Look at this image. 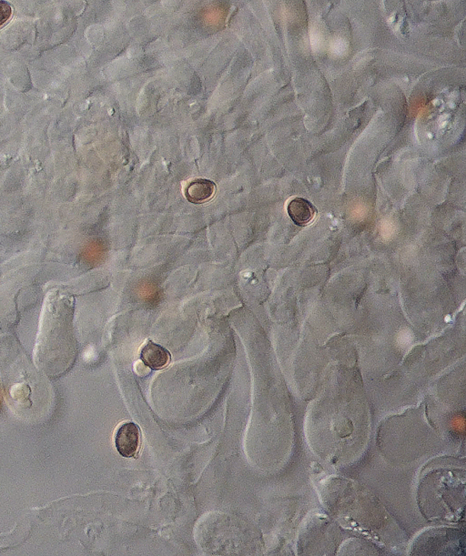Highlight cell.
<instances>
[{"label": "cell", "mask_w": 466, "mask_h": 556, "mask_svg": "<svg viewBox=\"0 0 466 556\" xmlns=\"http://www.w3.org/2000/svg\"><path fill=\"white\" fill-rule=\"evenodd\" d=\"M287 211L292 221L301 227H306L313 223L316 217V210L314 205L301 198L294 199L289 202Z\"/></svg>", "instance_id": "3"}, {"label": "cell", "mask_w": 466, "mask_h": 556, "mask_svg": "<svg viewBox=\"0 0 466 556\" xmlns=\"http://www.w3.org/2000/svg\"><path fill=\"white\" fill-rule=\"evenodd\" d=\"M141 361L154 371H159L166 368L170 365V352L162 346L152 342H149L141 350Z\"/></svg>", "instance_id": "4"}, {"label": "cell", "mask_w": 466, "mask_h": 556, "mask_svg": "<svg viewBox=\"0 0 466 556\" xmlns=\"http://www.w3.org/2000/svg\"><path fill=\"white\" fill-rule=\"evenodd\" d=\"M216 192V185L206 179H196L188 183L185 197L192 204H201L211 201Z\"/></svg>", "instance_id": "2"}, {"label": "cell", "mask_w": 466, "mask_h": 556, "mask_svg": "<svg viewBox=\"0 0 466 556\" xmlns=\"http://www.w3.org/2000/svg\"><path fill=\"white\" fill-rule=\"evenodd\" d=\"M115 445L118 454L123 457H135L139 454L141 445L139 426L131 422L122 423L116 430Z\"/></svg>", "instance_id": "1"}, {"label": "cell", "mask_w": 466, "mask_h": 556, "mask_svg": "<svg viewBox=\"0 0 466 556\" xmlns=\"http://www.w3.org/2000/svg\"><path fill=\"white\" fill-rule=\"evenodd\" d=\"M12 9L8 3L0 2V28L3 27L11 19Z\"/></svg>", "instance_id": "5"}]
</instances>
